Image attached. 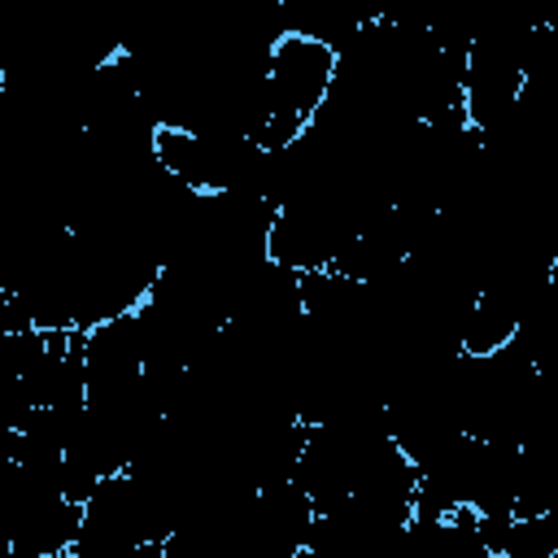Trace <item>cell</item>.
Listing matches in <instances>:
<instances>
[{"label":"cell","mask_w":558,"mask_h":558,"mask_svg":"<svg viewBox=\"0 0 558 558\" xmlns=\"http://www.w3.org/2000/svg\"><path fill=\"white\" fill-rule=\"evenodd\" d=\"M514 340H519V314L506 301H497L493 292H480L466 323H462V353L466 357H493Z\"/></svg>","instance_id":"cell-1"},{"label":"cell","mask_w":558,"mask_h":558,"mask_svg":"<svg viewBox=\"0 0 558 558\" xmlns=\"http://www.w3.org/2000/svg\"><path fill=\"white\" fill-rule=\"evenodd\" d=\"M558 554V514H514L501 558H554Z\"/></svg>","instance_id":"cell-2"},{"label":"cell","mask_w":558,"mask_h":558,"mask_svg":"<svg viewBox=\"0 0 558 558\" xmlns=\"http://www.w3.org/2000/svg\"><path fill=\"white\" fill-rule=\"evenodd\" d=\"M74 558H166V549L157 541L144 545H118V541H96V536H78V545L70 549Z\"/></svg>","instance_id":"cell-3"},{"label":"cell","mask_w":558,"mask_h":558,"mask_svg":"<svg viewBox=\"0 0 558 558\" xmlns=\"http://www.w3.org/2000/svg\"><path fill=\"white\" fill-rule=\"evenodd\" d=\"M554 558H558V554H554Z\"/></svg>","instance_id":"cell-4"}]
</instances>
